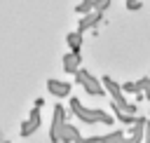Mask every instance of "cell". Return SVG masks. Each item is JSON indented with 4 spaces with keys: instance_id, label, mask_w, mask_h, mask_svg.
I'll return each instance as SVG.
<instances>
[{
    "instance_id": "1",
    "label": "cell",
    "mask_w": 150,
    "mask_h": 143,
    "mask_svg": "<svg viewBox=\"0 0 150 143\" xmlns=\"http://www.w3.org/2000/svg\"><path fill=\"white\" fill-rule=\"evenodd\" d=\"M70 105H73V110L77 113V117H82V120H84V122H89V124H94V122L112 124V120H115V117H108L103 110H89V108H84L77 98H73V101H70Z\"/></svg>"
},
{
    "instance_id": "2",
    "label": "cell",
    "mask_w": 150,
    "mask_h": 143,
    "mask_svg": "<svg viewBox=\"0 0 150 143\" xmlns=\"http://www.w3.org/2000/svg\"><path fill=\"white\" fill-rule=\"evenodd\" d=\"M75 80H77V84H82L84 89H87V94H103V87H101V82L96 80V77H91L84 68H80L77 73H75Z\"/></svg>"
},
{
    "instance_id": "3",
    "label": "cell",
    "mask_w": 150,
    "mask_h": 143,
    "mask_svg": "<svg viewBox=\"0 0 150 143\" xmlns=\"http://www.w3.org/2000/svg\"><path fill=\"white\" fill-rule=\"evenodd\" d=\"M63 70H66L68 75H75V73L80 70V54L68 52V54L63 56Z\"/></svg>"
},
{
    "instance_id": "4",
    "label": "cell",
    "mask_w": 150,
    "mask_h": 143,
    "mask_svg": "<svg viewBox=\"0 0 150 143\" xmlns=\"http://www.w3.org/2000/svg\"><path fill=\"white\" fill-rule=\"evenodd\" d=\"M101 16H103V14H98V12H89V14H84V16L80 19L77 33H84L87 28H94V23H98V21H101Z\"/></svg>"
},
{
    "instance_id": "5",
    "label": "cell",
    "mask_w": 150,
    "mask_h": 143,
    "mask_svg": "<svg viewBox=\"0 0 150 143\" xmlns=\"http://www.w3.org/2000/svg\"><path fill=\"white\" fill-rule=\"evenodd\" d=\"M47 89L56 96H68L70 94V82H59V80H49L47 82Z\"/></svg>"
},
{
    "instance_id": "6",
    "label": "cell",
    "mask_w": 150,
    "mask_h": 143,
    "mask_svg": "<svg viewBox=\"0 0 150 143\" xmlns=\"http://www.w3.org/2000/svg\"><path fill=\"white\" fill-rule=\"evenodd\" d=\"M66 40H68V45H70V52L73 54H80V47H82V33H68L66 35Z\"/></svg>"
},
{
    "instance_id": "7",
    "label": "cell",
    "mask_w": 150,
    "mask_h": 143,
    "mask_svg": "<svg viewBox=\"0 0 150 143\" xmlns=\"http://www.w3.org/2000/svg\"><path fill=\"white\" fill-rule=\"evenodd\" d=\"M75 12H77V14H89V12H94V0H82V2L75 7Z\"/></svg>"
},
{
    "instance_id": "8",
    "label": "cell",
    "mask_w": 150,
    "mask_h": 143,
    "mask_svg": "<svg viewBox=\"0 0 150 143\" xmlns=\"http://www.w3.org/2000/svg\"><path fill=\"white\" fill-rule=\"evenodd\" d=\"M141 7H143L141 0H127V9H134V12H136V9H141Z\"/></svg>"
},
{
    "instance_id": "9",
    "label": "cell",
    "mask_w": 150,
    "mask_h": 143,
    "mask_svg": "<svg viewBox=\"0 0 150 143\" xmlns=\"http://www.w3.org/2000/svg\"><path fill=\"white\" fill-rule=\"evenodd\" d=\"M141 84H143V91H145V98H150V77H143V80H141Z\"/></svg>"
},
{
    "instance_id": "10",
    "label": "cell",
    "mask_w": 150,
    "mask_h": 143,
    "mask_svg": "<svg viewBox=\"0 0 150 143\" xmlns=\"http://www.w3.org/2000/svg\"><path fill=\"white\" fill-rule=\"evenodd\" d=\"M143 143H150V122H145V131H143Z\"/></svg>"
}]
</instances>
